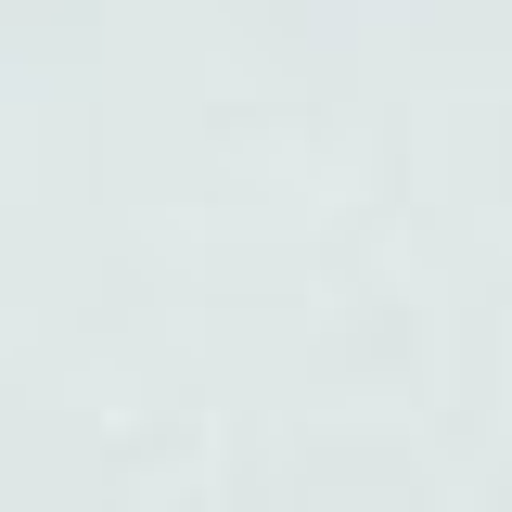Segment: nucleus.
I'll return each instance as SVG.
<instances>
[]
</instances>
